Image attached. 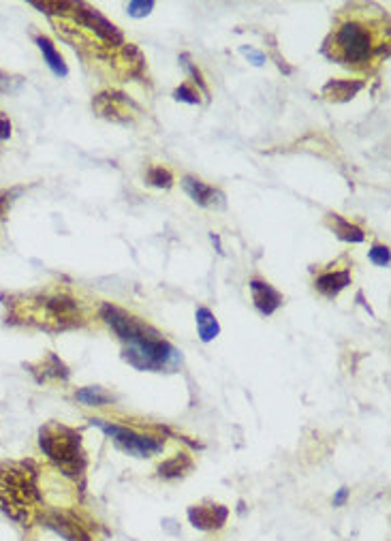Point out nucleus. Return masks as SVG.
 <instances>
[{"label": "nucleus", "mask_w": 391, "mask_h": 541, "mask_svg": "<svg viewBox=\"0 0 391 541\" xmlns=\"http://www.w3.org/2000/svg\"><path fill=\"white\" fill-rule=\"evenodd\" d=\"M330 216H332L334 233L340 237V240H344V242H363L365 240V233L357 225L349 223L346 219H342V216H338V214H330Z\"/></svg>", "instance_id": "2eb2a0df"}, {"label": "nucleus", "mask_w": 391, "mask_h": 541, "mask_svg": "<svg viewBox=\"0 0 391 541\" xmlns=\"http://www.w3.org/2000/svg\"><path fill=\"white\" fill-rule=\"evenodd\" d=\"M148 182L152 186H159V188H171L173 184V176H171V171L165 169V167H150L148 169V174H146Z\"/></svg>", "instance_id": "6ab92c4d"}, {"label": "nucleus", "mask_w": 391, "mask_h": 541, "mask_svg": "<svg viewBox=\"0 0 391 541\" xmlns=\"http://www.w3.org/2000/svg\"><path fill=\"white\" fill-rule=\"evenodd\" d=\"M94 426H99L105 435H110L116 445L130 453V456L135 458H150L154 456V453L163 451L165 443L157 437H146V435H139L133 428H126V426H118V424H110V422H103V420H90Z\"/></svg>", "instance_id": "423d86ee"}, {"label": "nucleus", "mask_w": 391, "mask_h": 541, "mask_svg": "<svg viewBox=\"0 0 391 541\" xmlns=\"http://www.w3.org/2000/svg\"><path fill=\"white\" fill-rule=\"evenodd\" d=\"M3 81H7V77H3V73H0V88H3Z\"/></svg>", "instance_id": "bb28decb"}, {"label": "nucleus", "mask_w": 391, "mask_h": 541, "mask_svg": "<svg viewBox=\"0 0 391 541\" xmlns=\"http://www.w3.org/2000/svg\"><path fill=\"white\" fill-rule=\"evenodd\" d=\"M197 332L201 336L203 342H210L214 340L216 336H219L221 332V326H219V321H216V317L208 311V308H197Z\"/></svg>", "instance_id": "dca6fc26"}, {"label": "nucleus", "mask_w": 391, "mask_h": 541, "mask_svg": "<svg viewBox=\"0 0 391 541\" xmlns=\"http://www.w3.org/2000/svg\"><path fill=\"white\" fill-rule=\"evenodd\" d=\"M332 56L351 69H365L372 62L374 54L381 52L379 39L372 28V24L359 19V17H349L340 21L332 37Z\"/></svg>", "instance_id": "f257e3e1"}, {"label": "nucleus", "mask_w": 391, "mask_h": 541, "mask_svg": "<svg viewBox=\"0 0 391 541\" xmlns=\"http://www.w3.org/2000/svg\"><path fill=\"white\" fill-rule=\"evenodd\" d=\"M173 99H176V101H184V103H188V105H199V95L194 92L190 86H186V83H182L180 88L173 90Z\"/></svg>", "instance_id": "412c9836"}, {"label": "nucleus", "mask_w": 391, "mask_h": 541, "mask_svg": "<svg viewBox=\"0 0 391 541\" xmlns=\"http://www.w3.org/2000/svg\"><path fill=\"white\" fill-rule=\"evenodd\" d=\"M188 520L194 529L212 531V529H219L225 524L227 509L221 505H194L188 509Z\"/></svg>", "instance_id": "1a4fd4ad"}, {"label": "nucleus", "mask_w": 391, "mask_h": 541, "mask_svg": "<svg viewBox=\"0 0 391 541\" xmlns=\"http://www.w3.org/2000/svg\"><path fill=\"white\" fill-rule=\"evenodd\" d=\"M190 466H192V462L186 453H178V456H173L171 460L163 462L159 471L163 478H180V475H184Z\"/></svg>", "instance_id": "a211bd4d"}, {"label": "nucleus", "mask_w": 391, "mask_h": 541, "mask_svg": "<svg viewBox=\"0 0 391 541\" xmlns=\"http://www.w3.org/2000/svg\"><path fill=\"white\" fill-rule=\"evenodd\" d=\"M39 445L43 453L56 462L64 475L77 478L86 469V453L79 432L62 424H48L39 432Z\"/></svg>", "instance_id": "7ed1b4c3"}, {"label": "nucleus", "mask_w": 391, "mask_h": 541, "mask_svg": "<svg viewBox=\"0 0 391 541\" xmlns=\"http://www.w3.org/2000/svg\"><path fill=\"white\" fill-rule=\"evenodd\" d=\"M50 527L56 529L67 541H90L88 533H86L75 520H71V518L52 515V518H50Z\"/></svg>", "instance_id": "ddd939ff"}, {"label": "nucleus", "mask_w": 391, "mask_h": 541, "mask_svg": "<svg viewBox=\"0 0 391 541\" xmlns=\"http://www.w3.org/2000/svg\"><path fill=\"white\" fill-rule=\"evenodd\" d=\"M37 496L34 471L17 462L0 464V511L11 515L13 520H26Z\"/></svg>", "instance_id": "f03ea898"}, {"label": "nucleus", "mask_w": 391, "mask_h": 541, "mask_svg": "<svg viewBox=\"0 0 391 541\" xmlns=\"http://www.w3.org/2000/svg\"><path fill=\"white\" fill-rule=\"evenodd\" d=\"M242 54L254 64V67H261V64H265V54L263 52H259V50H252V48H242Z\"/></svg>", "instance_id": "b1692460"}, {"label": "nucleus", "mask_w": 391, "mask_h": 541, "mask_svg": "<svg viewBox=\"0 0 391 541\" xmlns=\"http://www.w3.org/2000/svg\"><path fill=\"white\" fill-rule=\"evenodd\" d=\"M250 293H252L254 306L259 308L261 315H272L282 304V295L270 283H265V280L252 278L250 280Z\"/></svg>", "instance_id": "9d476101"}, {"label": "nucleus", "mask_w": 391, "mask_h": 541, "mask_svg": "<svg viewBox=\"0 0 391 541\" xmlns=\"http://www.w3.org/2000/svg\"><path fill=\"white\" fill-rule=\"evenodd\" d=\"M124 360L133 368H137V371L163 373V371H173L180 364V351L159 336L137 344H128L124 349Z\"/></svg>", "instance_id": "20e7f679"}, {"label": "nucleus", "mask_w": 391, "mask_h": 541, "mask_svg": "<svg viewBox=\"0 0 391 541\" xmlns=\"http://www.w3.org/2000/svg\"><path fill=\"white\" fill-rule=\"evenodd\" d=\"M37 43H39V50H41L43 58H46V62H48V67H50L58 77H64V75H67L69 69H67V64H64L62 56L56 52L54 43H52L48 37H37Z\"/></svg>", "instance_id": "4468645a"}, {"label": "nucleus", "mask_w": 391, "mask_h": 541, "mask_svg": "<svg viewBox=\"0 0 391 541\" xmlns=\"http://www.w3.org/2000/svg\"><path fill=\"white\" fill-rule=\"evenodd\" d=\"M73 15L79 26L88 28L94 37H99L103 43H107V46H114V48L124 46L122 32L112 24V21H107L97 9L79 3V5H73Z\"/></svg>", "instance_id": "0eeeda50"}, {"label": "nucleus", "mask_w": 391, "mask_h": 541, "mask_svg": "<svg viewBox=\"0 0 391 541\" xmlns=\"http://www.w3.org/2000/svg\"><path fill=\"white\" fill-rule=\"evenodd\" d=\"M346 285H351V270H340V272H323L317 276L314 287L328 297H336Z\"/></svg>", "instance_id": "f8f14e48"}, {"label": "nucleus", "mask_w": 391, "mask_h": 541, "mask_svg": "<svg viewBox=\"0 0 391 541\" xmlns=\"http://www.w3.org/2000/svg\"><path fill=\"white\" fill-rule=\"evenodd\" d=\"M101 319L114 330V334L128 344H137V342H143V340H152V338H159L161 334L148 326L146 321H141L139 317L130 315L118 306H112V304H103L101 308Z\"/></svg>", "instance_id": "39448f33"}, {"label": "nucleus", "mask_w": 391, "mask_h": 541, "mask_svg": "<svg viewBox=\"0 0 391 541\" xmlns=\"http://www.w3.org/2000/svg\"><path fill=\"white\" fill-rule=\"evenodd\" d=\"M180 60H182V64H184V69H186V71H188V73L194 77V81H197V86H199V88H201V90L208 95V86H205V81H203V77H201V71H199V69L194 67V64L190 62L188 54H182V56H180Z\"/></svg>", "instance_id": "4be33fe9"}, {"label": "nucleus", "mask_w": 391, "mask_h": 541, "mask_svg": "<svg viewBox=\"0 0 391 541\" xmlns=\"http://www.w3.org/2000/svg\"><path fill=\"white\" fill-rule=\"evenodd\" d=\"M182 188L188 193V197L201 206V208H208V210H221L225 208V195L214 188V186H208L203 184L201 180H194V178H184L182 180Z\"/></svg>", "instance_id": "6e6552de"}, {"label": "nucleus", "mask_w": 391, "mask_h": 541, "mask_svg": "<svg viewBox=\"0 0 391 541\" xmlns=\"http://www.w3.org/2000/svg\"><path fill=\"white\" fill-rule=\"evenodd\" d=\"M346 496H349V490L346 488H340V492L336 494V499H334V505H342L346 501Z\"/></svg>", "instance_id": "a878e982"}, {"label": "nucleus", "mask_w": 391, "mask_h": 541, "mask_svg": "<svg viewBox=\"0 0 391 541\" xmlns=\"http://www.w3.org/2000/svg\"><path fill=\"white\" fill-rule=\"evenodd\" d=\"M9 137H11V122L7 116L0 114V141H5Z\"/></svg>", "instance_id": "393cba45"}, {"label": "nucleus", "mask_w": 391, "mask_h": 541, "mask_svg": "<svg viewBox=\"0 0 391 541\" xmlns=\"http://www.w3.org/2000/svg\"><path fill=\"white\" fill-rule=\"evenodd\" d=\"M128 15L130 17H146L152 13V9H154V3L152 0H133V3H128Z\"/></svg>", "instance_id": "aec40b11"}, {"label": "nucleus", "mask_w": 391, "mask_h": 541, "mask_svg": "<svg viewBox=\"0 0 391 541\" xmlns=\"http://www.w3.org/2000/svg\"><path fill=\"white\" fill-rule=\"evenodd\" d=\"M75 398L79 402H83L86 406H103L112 400V394L105 392L103 387H83L75 394Z\"/></svg>", "instance_id": "f3484780"}, {"label": "nucleus", "mask_w": 391, "mask_h": 541, "mask_svg": "<svg viewBox=\"0 0 391 541\" xmlns=\"http://www.w3.org/2000/svg\"><path fill=\"white\" fill-rule=\"evenodd\" d=\"M370 262L381 266V268H387L389 266V248L387 246H381V244H374L370 248Z\"/></svg>", "instance_id": "5701e85b"}, {"label": "nucleus", "mask_w": 391, "mask_h": 541, "mask_svg": "<svg viewBox=\"0 0 391 541\" xmlns=\"http://www.w3.org/2000/svg\"><path fill=\"white\" fill-rule=\"evenodd\" d=\"M359 90H363V81L359 79H332L323 86V97L330 101H351Z\"/></svg>", "instance_id": "9b49d317"}]
</instances>
